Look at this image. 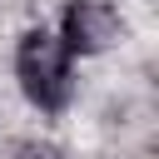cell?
<instances>
[{"label":"cell","mask_w":159,"mask_h":159,"mask_svg":"<svg viewBox=\"0 0 159 159\" xmlns=\"http://www.w3.org/2000/svg\"><path fill=\"white\" fill-rule=\"evenodd\" d=\"M70 50L60 35H50L45 25L25 30L20 45H15V80L25 89V99L45 114H60L70 99H75V70H70Z\"/></svg>","instance_id":"obj_1"},{"label":"cell","mask_w":159,"mask_h":159,"mask_svg":"<svg viewBox=\"0 0 159 159\" xmlns=\"http://www.w3.org/2000/svg\"><path fill=\"white\" fill-rule=\"evenodd\" d=\"M0 159H65V154H60V144H50V139H10V144L0 149Z\"/></svg>","instance_id":"obj_3"},{"label":"cell","mask_w":159,"mask_h":159,"mask_svg":"<svg viewBox=\"0 0 159 159\" xmlns=\"http://www.w3.org/2000/svg\"><path fill=\"white\" fill-rule=\"evenodd\" d=\"M119 35H124V20L114 0H70L60 15V40L70 55H104Z\"/></svg>","instance_id":"obj_2"}]
</instances>
